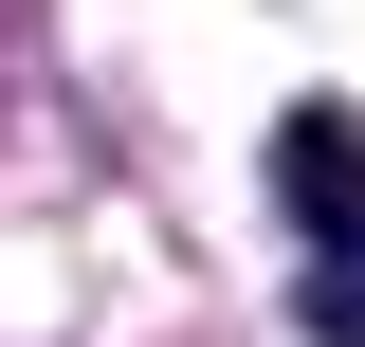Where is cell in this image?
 Wrapping results in <instances>:
<instances>
[{
	"instance_id": "1",
	"label": "cell",
	"mask_w": 365,
	"mask_h": 347,
	"mask_svg": "<svg viewBox=\"0 0 365 347\" xmlns=\"http://www.w3.org/2000/svg\"><path fill=\"white\" fill-rule=\"evenodd\" d=\"M274 201L311 219V274H365V110H292L274 129Z\"/></svg>"
},
{
	"instance_id": "2",
	"label": "cell",
	"mask_w": 365,
	"mask_h": 347,
	"mask_svg": "<svg viewBox=\"0 0 365 347\" xmlns=\"http://www.w3.org/2000/svg\"><path fill=\"white\" fill-rule=\"evenodd\" d=\"M292 311H311V347H365V274H292Z\"/></svg>"
}]
</instances>
